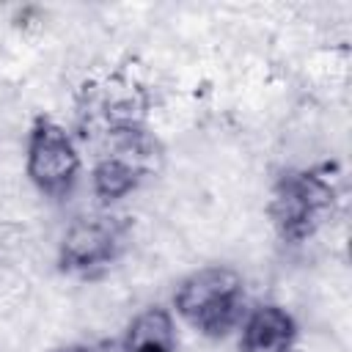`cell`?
<instances>
[{
    "label": "cell",
    "instance_id": "3",
    "mask_svg": "<svg viewBox=\"0 0 352 352\" xmlns=\"http://www.w3.org/2000/svg\"><path fill=\"white\" fill-rule=\"evenodd\" d=\"M25 173L33 187L50 198L72 192L80 176V151L74 138L52 118L38 116L28 132Z\"/></svg>",
    "mask_w": 352,
    "mask_h": 352
},
{
    "label": "cell",
    "instance_id": "4",
    "mask_svg": "<svg viewBox=\"0 0 352 352\" xmlns=\"http://www.w3.org/2000/svg\"><path fill=\"white\" fill-rule=\"evenodd\" d=\"M121 245L124 226L116 217H80L66 228L58 248V261L69 275H96L118 258Z\"/></svg>",
    "mask_w": 352,
    "mask_h": 352
},
{
    "label": "cell",
    "instance_id": "5",
    "mask_svg": "<svg viewBox=\"0 0 352 352\" xmlns=\"http://www.w3.org/2000/svg\"><path fill=\"white\" fill-rule=\"evenodd\" d=\"M242 336L239 346L242 352H289L297 338V322L294 316L275 305H256L242 316Z\"/></svg>",
    "mask_w": 352,
    "mask_h": 352
},
{
    "label": "cell",
    "instance_id": "1",
    "mask_svg": "<svg viewBox=\"0 0 352 352\" xmlns=\"http://www.w3.org/2000/svg\"><path fill=\"white\" fill-rule=\"evenodd\" d=\"M176 316L206 338H223L245 316V280L231 267H201L173 294Z\"/></svg>",
    "mask_w": 352,
    "mask_h": 352
},
{
    "label": "cell",
    "instance_id": "2",
    "mask_svg": "<svg viewBox=\"0 0 352 352\" xmlns=\"http://www.w3.org/2000/svg\"><path fill=\"white\" fill-rule=\"evenodd\" d=\"M333 184L324 170L302 168L283 173L270 198V217L278 234L289 242L308 239L333 206Z\"/></svg>",
    "mask_w": 352,
    "mask_h": 352
},
{
    "label": "cell",
    "instance_id": "7",
    "mask_svg": "<svg viewBox=\"0 0 352 352\" xmlns=\"http://www.w3.org/2000/svg\"><path fill=\"white\" fill-rule=\"evenodd\" d=\"M58 352H94V346H88V344H72V346H63Z\"/></svg>",
    "mask_w": 352,
    "mask_h": 352
},
{
    "label": "cell",
    "instance_id": "6",
    "mask_svg": "<svg viewBox=\"0 0 352 352\" xmlns=\"http://www.w3.org/2000/svg\"><path fill=\"white\" fill-rule=\"evenodd\" d=\"M121 344H124V352H176L173 314L160 305L140 311L129 322Z\"/></svg>",
    "mask_w": 352,
    "mask_h": 352
}]
</instances>
